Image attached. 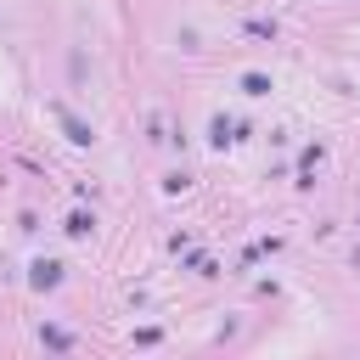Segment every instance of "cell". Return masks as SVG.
Returning a JSON list of instances; mask_svg holds the SVG:
<instances>
[{"label": "cell", "instance_id": "6da1fadb", "mask_svg": "<svg viewBox=\"0 0 360 360\" xmlns=\"http://www.w3.org/2000/svg\"><path fill=\"white\" fill-rule=\"evenodd\" d=\"M34 281L39 287H56V264H34Z\"/></svg>", "mask_w": 360, "mask_h": 360}]
</instances>
